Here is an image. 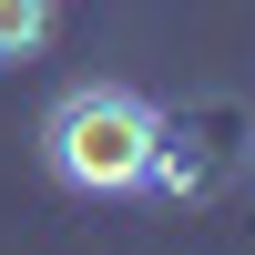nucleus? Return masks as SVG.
<instances>
[{"instance_id": "nucleus-2", "label": "nucleus", "mask_w": 255, "mask_h": 255, "mask_svg": "<svg viewBox=\"0 0 255 255\" xmlns=\"http://www.w3.org/2000/svg\"><path fill=\"white\" fill-rule=\"evenodd\" d=\"M61 31V0H0V72H20V61H41Z\"/></svg>"}, {"instance_id": "nucleus-1", "label": "nucleus", "mask_w": 255, "mask_h": 255, "mask_svg": "<svg viewBox=\"0 0 255 255\" xmlns=\"http://www.w3.org/2000/svg\"><path fill=\"white\" fill-rule=\"evenodd\" d=\"M153 133H163V113L133 82H72V92L41 113V163H51L72 194H143Z\"/></svg>"}]
</instances>
